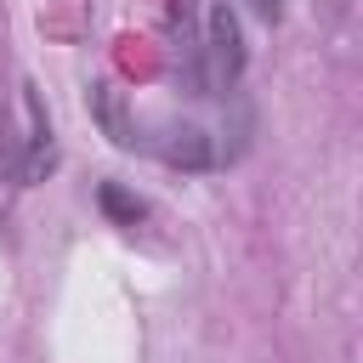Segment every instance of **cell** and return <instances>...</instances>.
Returning <instances> with one entry per match:
<instances>
[{
  "label": "cell",
  "mask_w": 363,
  "mask_h": 363,
  "mask_svg": "<svg viewBox=\"0 0 363 363\" xmlns=\"http://www.w3.org/2000/svg\"><path fill=\"white\" fill-rule=\"evenodd\" d=\"M96 199H102V210H108L113 221H125V227H136V216L147 210V204H142V199H130L119 182H102V193H96Z\"/></svg>",
  "instance_id": "cell-2"
},
{
  "label": "cell",
  "mask_w": 363,
  "mask_h": 363,
  "mask_svg": "<svg viewBox=\"0 0 363 363\" xmlns=\"http://www.w3.org/2000/svg\"><path fill=\"white\" fill-rule=\"evenodd\" d=\"M244 74V34H238V17L227 6H210L204 11V85H233Z\"/></svg>",
  "instance_id": "cell-1"
},
{
  "label": "cell",
  "mask_w": 363,
  "mask_h": 363,
  "mask_svg": "<svg viewBox=\"0 0 363 363\" xmlns=\"http://www.w3.org/2000/svg\"><path fill=\"white\" fill-rule=\"evenodd\" d=\"M250 11H255L261 23H278V17H284V0H250Z\"/></svg>",
  "instance_id": "cell-3"
}]
</instances>
